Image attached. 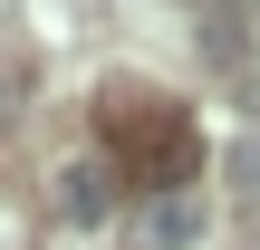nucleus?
Instances as JSON below:
<instances>
[{
	"mask_svg": "<svg viewBox=\"0 0 260 250\" xmlns=\"http://www.w3.org/2000/svg\"><path fill=\"white\" fill-rule=\"evenodd\" d=\"M145 231H154V250H193L203 241V202H193V193H164V202L145 212Z\"/></svg>",
	"mask_w": 260,
	"mask_h": 250,
	"instance_id": "obj_2",
	"label": "nucleus"
},
{
	"mask_svg": "<svg viewBox=\"0 0 260 250\" xmlns=\"http://www.w3.org/2000/svg\"><path fill=\"white\" fill-rule=\"evenodd\" d=\"M0 10H10V0H0Z\"/></svg>",
	"mask_w": 260,
	"mask_h": 250,
	"instance_id": "obj_3",
	"label": "nucleus"
},
{
	"mask_svg": "<svg viewBox=\"0 0 260 250\" xmlns=\"http://www.w3.org/2000/svg\"><path fill=\"white\" fill-rule=\"evenodd\" d=\"M106 212H116V173H106L96 154H77V164L58 173V222H77V231H96Z\"/></svg>",
	"mask_w": 260,
	"mask_h": 250,
	"instance_id": "obj_1",
	"label": "nucleus"
}]
</instances>
